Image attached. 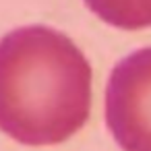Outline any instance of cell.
Returning a JSON list of instances; mask_svg holds the SVG:
<instances>
[{
    "mask_svg": "<svg viewBox=\"0 0 151 151\" xmlns=\"http://www.w3.org/2000/svg\"><path fill=\"white\" fill-rule=\"evenodd\" d=\"M91 112V66L70 37L46 25L0 40V130L21 145H60Z\"/></svg>",
    "mask_w": 151,
    "mask_h": 151,
    "instance_id": "6da1fadb",
    "label": "cell"
},
{
    "mask_svg": "<svg viewBox=\"0 0 151 151\" xmlns=\"http://www.w3.org/2000/svg\"><path fill=\"white\" fill-rule=\"evenodd\" d=\"M106 124L122 151H151V46L130 52L112 68Z\"/></svg>",
    "mask_w": 151,
    "mask_h": 151,
    "instance_id": "7a4b0ae2",
    "label": "cell"
},
{
    "mask_svg": "<svg viewBox=\"0 0 151 151\" xmlns=\"http://www.w3.org/2000/svg\"><path fill=\"white\" fill-rule=\"evenodd\" d=\"M89 11L118 29L151 27V0H85Z\"/></svg>",
    "mask_w": 151,
    "mask_h": 151,
    "instance_id": "3957f363",
    "label": "cell"
}]
</instances>
